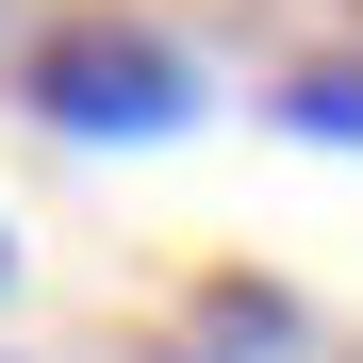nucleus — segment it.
I'll return each mask as SVG.
<instances>
[{"mask_svg":"<svg viewBox=\"0 0 363 363\" xmlns=\"http://www.w3.org/2000/svg\"><path fill=\"white\" fill-rule=\"evenodd\" d=\"M33 99L67 116V133H182V116H199V67H182L165 33H133V17H83V33L33 50Z\"/></svg>","mask_w":363,"mask_h":363,"instance_id":"1","label":"nucleus"},{"mask_svg":"<svg viewBox=\"0 0 363 363\" xmlns=\"http://www.w3.org/2000/svg\"><path fill=\"white\" fill-rule=\"evenodd\" d=\"M297 116H314V133H363V67H314V83H297Z\"/></svg>","mask_w":363,"mask_h":363,"instance_id":"2","label":"nucleus"},{"mask_svg":"<svg viewBox=\"0 0 363 363\" xmlns=\"http://www.w3.org/2000/svg\"><path fill=\"white\" fill-rule=\"evenodd\" d=\"M0 281H17V231H0Z\"/></svg>","mask_w":363,"mask_h":363,"instance_id":"3","label":"nucleus"},{"mask_svg":"<svg viewBox=\"0 0 363 363\" xmlns=\"http://www.w3.org/2000/svg\"><path fill=\"white\" fill-rule=\"evenodd\" d=\"M165 363H199V347H165Z\"/></svg>","mask_w":363,"mask_h":363,"instance_id":"4","label":"nucleus"}]
</instances>
